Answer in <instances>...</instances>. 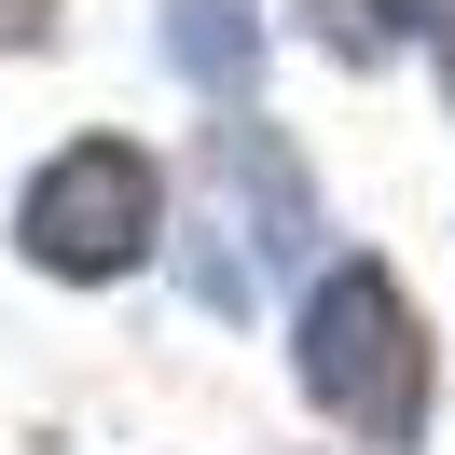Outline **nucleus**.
Here are the masks:
<instances>
[{"mask_svg":"<svg viewBox=\"0 0 455 455\" xmlns=\"http://www.w3.org/2000/svg\"><path fill=\"white\" fill-rule=\"evenodd\" d=\"M304 387H317V414L359 427V442H414V414H427V331H414V304H400L387 262H331V276H317V304H304Z\"/></svg>","mask_w":455,"mask_h":455,"instance_id":"nucleus-1","label":"nucleus"},{"mask_svg":"<svg viewBox=\"0 0 455 455\" xmlns=\"http://www.w3.org/2000/svg\"><path fill=\"white\" fill-rule=\"evenodd\" d=\"M152 221H166V180L124 139H69L28 180V262H56V276H124L152 249Z\"/></svg>","mask_w":455,"mask_h":455,"instance_id":"nucleus-2","label":"nucleus"},{"mask_svg":"<svg viewBox=\"0 0 455 455\" xmlns=\"http://www.w3.org/2000/svg\"><path fill=\"white\" fill-rule=\"evenodd\" d=\"M166 56L194 69L207 97H249V69H262V0H180V14H166Z\"/></svg>","mask_w":455,"mask_h":455,"instance_id":"nucleus-3","label":"nucleus"},{"mask_svg":"<svg viewBox=\"0 0 455 455\" xmlns=\"http://www.w3.org/2000/svg\"><path fill=\"white\" fill-rule=\"evenodd\" d=\"M42 28H56V0H0V56H28Z\"/></svg>","mask_w":455,"mask_h":455,"instance_id":"nucleus-4","label":"nucleus"},{"mask_svg":"<svg viewBox=\"0 0 455 455\" xmlns=\"http://www.w3.org/2000/svg\"><path fill=\"white\" fill-rule=\"evenodd\" d=\"M442 97H455V14H442Z\"/></svg>","mask_w":455,"mask_h":455,"instance_id":"nucleus-5","label":"nucleus"}]
</instances>
